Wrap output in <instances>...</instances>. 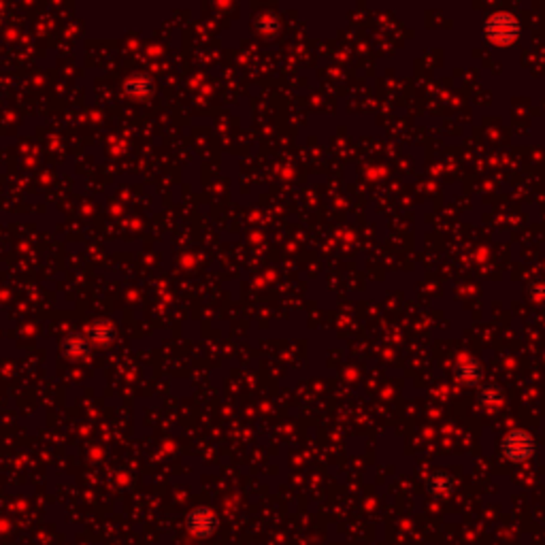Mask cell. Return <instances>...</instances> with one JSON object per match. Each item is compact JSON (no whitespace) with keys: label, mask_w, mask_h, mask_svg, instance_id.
I'll return each mask as SVG.
<instances>
[{"label":"cell","mask_w":545,"mask_h":545,"mask_svg":"<svg viewBox=\"0 0 545 545\" xmlns=\"http://www.w3.org/2000/svg\"><path fill=\"white\" fill-rule=\"evenodd\" d=\"M535 452H537V443H535L533 434L522 428L509 430L500 439V454L505 456L509 463H515V465L526 463V460L535 456Z\"/></svg>","instance_id":"6da1fadb"},{"label":"cell","mask_w":545,"mask_h":545,"mask_svg":"<svg viewBox=\"0 0 545 545\" xmlns=\"http://www.w3.org/2000/svg\"><path fill=\"white\" fill-rule=\"evenodd\" d=\"M486 36L496 45H509L520 36V22L511 13H494L486 19Z\"/></svg>","instance_id":"7a4b0ae2"},{"label":"cell","mask_w":545,"mask_h":545,"mask_svg":"<svg viewBox=\"0 0 545 545\" xmlns=\"http://www.w3.org/2000/svg\"><path fill=\"white\" fill-rule=\"evenodd\" d=\"M426 488L434 498H443V496L452 494V490H454V477L450 473H443V471H434L426 479Z\"/></svg>","instance_id":"3957f363"},{"label":"cell","mask_w":545,"mask_h":545,"mask_svg":"<svg viewBox=\"0 0 545 545\" xmlns=\"http://www.w3.org/2000/svg\"><path fill=\"white\" fill-rule=\"evenodd\" d=\"M479 377V367L473 364V362H465L463 367L458 369V380L463 382H475Z\"/></svg>","instance_id":"277c9868"}]
</instances>
